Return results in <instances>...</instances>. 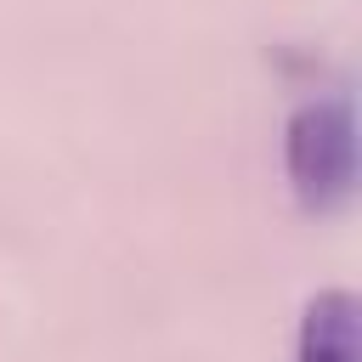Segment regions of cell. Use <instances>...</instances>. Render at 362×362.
Listing matches in <instances>:
<instances>
[{
	"label": "cell",
	"mask_w": 362,
	"mask_h": 362,
	"mask_svg": "<svg viewBox=\"0 0 362 362\" xmlns=\"http://www.w3.org/2000/svg\"><path fill=\"white\" fill-rule=\"evenodd\" d=\"M294 362H362V317L356 294L345 288H317L300 311L294 334Z\"/></svg>",
	"instance_id": "obj_2"
},
{
	"label": "cell",
	"mask_w": 362,
	"mask_h": 362,
	"mask_svg": "<svg viewBox=\"0 0 362 362\" xmlns=\"http://www.w3.org/2000/svg\"><path fill=\"white\" fill-rule=\"evenodd\" d=\"M283 170L311 215H339L356 192V107L345 90L311 96L288 113L283 130Z\"/></svg>",
	"instance_id": "obj_1"
}]
</instances>
